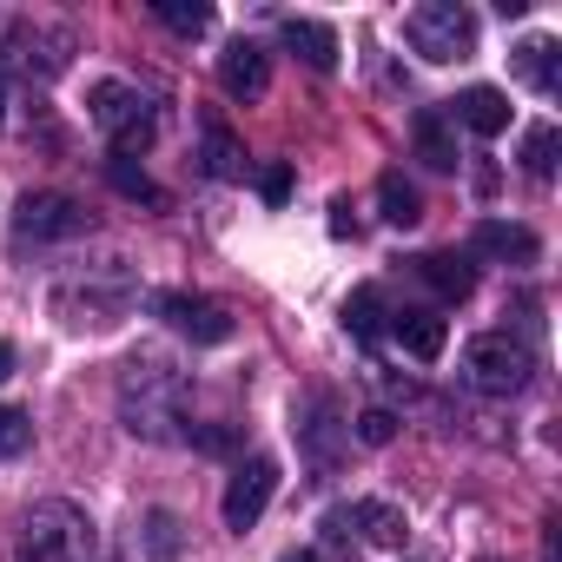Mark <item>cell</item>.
<instances>
[{
    "instance_id": "31",
    "label": "cell",
    "mask_w": 562,
    "mask_h": 562,
    "mask_svg": "<svg viewBox=\"0 0 562 562\" xmlns=\"http://www.w3.org/2000/svg\"><path fill=\"white\" fill-rule=\"evenodd\" d=\"M186 437H192L199 450H212V457H225V450L238 443V430H232V424H212V430H186Z\"/></svg>"
},
{
    "instance_id": "8",
    "label": "cell",
    "mask_w": 562,
    "mask_h": 562,
    "mask_svg": "<svg viewBox=\"0 0 562 562\" xmlns=\"http://www.w3.org/2000/svg\"><path fill=\"white\" fill-rule=\"evenodd\" d=\"M271 490H278V457H245L238 470H232V483H225V503H218V516H225V529H251L258 516H265V503H271Z\"/></svg>"
},
{
    "instance_id": "29",
    "label": "cell",
    "mask_w": 562,
    "mask_h": 562,
    "mask_svg": "<svg viewBox=\"0 0 562 562\" xmlns=\"http://www.w3.org/2000/svg\"><path fill=\"white\" fill-rule=\"evenodd\" d=\"M397 437V411H384V404H371V411H358V443H371V450H384Z\"/></svg>"
},
{
    "instance_id": "20",
    "label": "cell",
    "mask_w": 562,
    "mask_h": 562,
    "mask_svg": "<svg viewBox=\"0 0 562 562\" xmlns=\"http://www.w3.org/2000/svg\"><path fill=\"white\" fill-rule=\"evenodd\" d=\"M205 172L212 179H245V146L232 139L225 120H205Z\"/></svg>"
},
{
    "instance_id": "35",
    "label": "cell",
    "mask_w": 562,
    "mask_h": 562,
    "mask_svg": "<svg viewBox=\"0 0 562 562\" xmlns=\"http://www.w3.org/2000/svg\"><path fill=\"white\" fill-rule=\"evenodd\" d=\"M483 562H496V555H483Z\"/></svg>"
},
{
    "instance_id": "12",
    "label": "cell",
    "mask_w": 562,
    "mask_h": 562,
    "mask_svg": "<svg viewBox=\"0 0 562 562\" xmlns=\"http://www.w3.org/2000/svg\"><path fill=\"white\" fill-rule=\"evenodd\" d=\"M218 87H225L232 100H258V93L271 87V54H265L258 41H232V47L218 54Z\"/></svg>"
},
{
    "instance_id": "23",
    "label": "cell",
    "mask_w": 562,
    "mask_h": 562,
    "mask_svg": "<svg viewBox=\"0 0 562 562\" xmlns=\"http://www.w3.org/2000/svg\"><path fill=\"white\" fill-rule=\"evenodd\" d=\"M378 205H384L391 225H417V218H424V199H417V186H411L404 172H384V179H378Z\"/></svg>"
},
{
    "instance_id": "4",
    "label": "cell",
    "mask_w": 562,
    "mask_h": 562,
    "mask_svg": "<svg viewBox=\"0 0 562 562\" xmlns=\"http://www.w3.org/2000/svg\"><path fill=\"white\" fill-rule=\"evenodd\" d=\"M404 41H411V54L450 67V60L476 54V21H470V8H457V0H424V8L404 14Z\"/></svg>"
},
{
    "instance_id": "5",
    "label": "cell",
    "mask_w": 562,
    "mask_h": 562,
    "mask_svg": "<svg viewBox=\"0 0 562 562\" xmlns=\"http://www.w3.org/2000/svg\"><path fill=\"white\" fill-rule=\"evenodd\" d=\"M463 378H470L483 397H516V391H529L536 358H529V345H516L509 331H483V338L463 345Z\"/></svg>"
},
{
    "instance_id": "1",
    "label": "cell",
    "mask_w": 562,
    "mask_h": 562,
    "mask_svg": "<svg viewBox=\"0 0 562 562\" xmlns=\"http://www.w3.org/2000/svg\"><path fill=\"white\" fill-rule=\"evenodd\" d=\"M186 404H192V378L159 358V351H139L120 364V424L146 443H179L186 437Z\"/></svg>"
},
{
    "instance_id": "16",
    "label": "cell",
    "mask_w": 562,
    "mask_h": 562,
    "mask_svg": "<svg viewBox=\"0 0 562 562\" xmlns=\"http://www.w3.org/2000/svg\"><path fill=\"white\" fill-rule=\"evenodd\" d=\"M411 139H417V159H424L430 172H457V133H450V113L424 106V113L411 120Z\"/></svg>"
},
{
    "instance_id": "21",
    "label": "cell",
    "mask_w": 562,
    "mask_h": 562,
    "mask_svg": "<svg viewBox=\"0 0 562 562\" xmlns=\"http://www.w3.org/2000/svg\"><path fill=\"white\" fill-rule=\"evenodd\" d=\"M476 251H496V258H516V265H529V258H536V232H522V225H503V218H483V225H476Z\"/></svg>"
},
{
    "instance_id": "14",
    "label": "cell",
    "mask_w": 562,
    "mask_h": 562,
    "mask_svg": "<svg viewBox=\"0 0 562 562\" xmlns=\"http://www.w3.org/2000/svg\"><path fill=\"white\" fill-rule=\"evenodd\" d=\"M391 331H397V345H404L417 364H437V358H443V338H450V325H443L437 312H417V305L391 312Z\"/></svg>"
},
{
    "instance_id": "30",
    "label": "cell",
    "mask_w": 562,
    "mask_h": 562,
    "mask_svg": "<svg viewBox=\"0 0 562 562\" xmlns=\"http://www.w3.org/2000/svg\"><path fill=\"white\" fill-rule=\"evenodd\" d=\"M258 192H265L271 205H285V199H292V166H285V159H271V166L258 172Z\"/></svg>"
},
{
    "instance_id": "27",
    "label": "cell",
    "mask_w": 562,
    "mask_h": 562,
    "mask_svg": "<svg viewBox=\"0 0 562 562\" xmlns=\"http://www.w3.org/2000/svg\"><path fill=\"white\" fill-rule=\"evenodd\" d=\"M153 14H159L172 34H186V41H199V34L212 27V8H186V0H153Z\"/></svg>"
},
{
    "instance_id": "15",
    "label": "cell",
    "mask_w": 562,
    "mask_h": 562,
    "mask_svg": "<svg viewBox=\"0 0 562 562\" xmlns=\"http://www.w3.org/2000/svg\"><path fill=\"white\" fill-rule=\"evenodd\" d=\"M411 271L424 278V285L443 299V305H457V299H470V285H476V271H470V258H457V251H424V258H411Z\"/></svg>"
},
{
    "instance_id": "34",
    "label": "cell",
    "mask_w": 562,
    "mask_h": 562,
    "mask_svg": "<svg viewBox=\"0 0 562 562\" xmlns=\"http://www.w3.org/2000/svg\"><path fill=\"white\" fill-rule=\"evenodd\" d=\"M0 113H8V74H0Z\"/></svg>"
},
{
    "instance_id": "11",
    "label": "cell",
    "mask_w": 562,
    "mask_h": 562,
    "mask_svg": "<svg viewBox=\"0 0 562 562\" xmlns=\"http://www.w3.org/2000/svg\"><path fill=\"white\" fill-rule=\"evenodd\" d=\"M153 312H159L172 331H186L192 345H225V338H232V312H225V305H212V299H192V292H159V299H153Z\"/></svg>"
},
{
    "instance_id": "6",
    "label": "cell",
    "mask_w": 562,
    "mask_h": 562,
    "mask_svg": "<svg viewBox=\"0 0 562 562\" xmlns=\"http://www.w3.org/2000/svg\"><path fill=\"white\" fill-rule=\"evenodd\" d=\"M67 60H74V34L54 27V21H14L8 41H0V74H41V80H54V74H67Z\"/></svg>"
},
{
    "instance_id": "25",
    "label": "cell",
    "mask_w": 562,
    "mask_h": 562,
    "mask_svg": "<svg viewBox=\"0 0 562 562\" xmlns=\"http://www.w3.org/2000/svg\"><path fill=\"white\" fill-rule=\"evenodd\" d=\"M179 542H186L179 516H172V509H153V516H146V555H153V562H172Z\"/></svg>"
},
{
    "instance_id": "22",
    "label": "cell",
    "mask_w": 562,
    "mask_h": 562,
    "mask_svg": "<svg viewBox=\"0 0 562 562\" xmlns=\"http://www.w3.org/2000/svg\"><path fill=\"white\" fill-rule=\"evenodd\" d=\"M384 318H391V312H384V292H378V285H358V292H351V305H345V325H351V338H358V345H378Z\"/></svg>"
},
{
    "instance_id": "32",
    "label": "cell",
    "mask_w": 562,
    "mask_h": 562,
    "mask_svg": "<svg viewBox=\"0 0 562 562\" xmlns=\"http://www.w3.org/2000/svg\"><path fill=\"white\" fill-rule=\"evenodd\" d=\"M8 378H14V345L0 338V384H8Z\"/></svg>"
},
{
    "instance_id": "13",
    "label": "cell",
    "mask_w": 562,
    "mask_h": 562,
    "mask_svg": "<svg viewBox=\"0 0 562 562\" xmlns=\"http://www.w3.org/2000/svg\"><path fill=\"white\" fill-rule=\"evenodd\" d=\"M450 120L470 126L476 139H496V133L509 126V93H496V87H463V93L450 100Z\"/></svg>"
},
{
    "instance_id": "2",
    "label": "cell",
    "mask_w": 562,
    "mask_h": 562,
    "mask_svg": "<svg viewBox=\"0 0 562 562\" xmlns=\"http://www.w3.org/2000/svg\"><path fill=\"white\" fill-rule=\"evenodd\" d=\"M100 536H93V516L67 496H47L27 509L21 522V562H93Z\"/></svg>"
},
{
    "instance_id": "26",
    "label": "cell",
    "mask_w": 562,
    "mask_h": 562,
    "mask_svg": "<svg viewBox=\"0 0 562 562\" xmlns=\"http://www.w3.org/2000/svg\"><path fill=\"white\" fill-rule=\"evenodd\" d=\"M27 443H34V417L21 404H0V463H14Z\"/></svg>"
},
{
    "instance_id": "17",
    "label": "cell",
    "mask_w": 562,
    "mask_h": 562,
    "mask_svg": "<svg viewBox=\"0 0 562 562\" xmlns=\"http://www.w3.org/2000/svg\"><path fill=\"white\" fill-rule=\"evenodd\" d=\"M299 437H305V450H312V470H331V463H338V411H331V397H305Z\"/></svg>"
},
{
    "instance_id": "10",
    "label": "cell",
    "mask_w": 562,
    "mask_h": 562,
    "mask_svg": "<svg viewBox=\"0 0 562 562\" xmlns=\"http://www.w3.org/2000/svg\"><path fill=\"white\" fill-rule=\"evenodd\" d=\"M325 529H331V536H351V529H358V542H371V549H404V536H411L404 509H397V503H378V496L331 509Z\"/></svg>"
},
{
    "instance_id": "9",
    "label": "cell",
    "mask_w": 562,
    "mask_h": 562,
    "mask_svg": "<svg viewBox=\"0 0 562 562\" xmlns=\"http://www.w3.org/2000/svg\"><path fill=\"white\" fill-rule=\"evenodd\" d=\"M93 225V212L80 205V199H67V192H27L21 205H14V232L21 238H80Z\"/></svg>"
},
{
    "instance_id": "7",
    "label": "cell",
    "mask_w": 562,
    "mask_h": 562,
    "mask_svg": "<svg viewBox=\"0 0 562 562\" xmlns=\"http://www.w3.org/2000/svg\"><path fill=\"white\" fill-rule=\"evenodd\" d=\"M126 305H133V278H126L120 265L100 271V285H60V292H54V312H60L67 325H93V331L120 325Z\"/></svg>"
},
{
    "instance_id": "28",
    "label": "cell",
    "mask_w": 562,
    "mask_h": 562,
    "mask_svg": "<svg viewBox=\"0 0 562 562\" xmlns=\"http://www.w3.org/2000/svg\"><path fill=\"white\" fill-rule=\"evenodd\" d=\"M522 172H529V179H549V172H555V126H529V139H522Z\"/></svg>"
},
{
    "instance_id": "33",
    "label": "cell",
    "mask_w": 562,
    "mask_h": 562,
    "mask_svg": "<svg viewBox=\"0 0 562 562\" xmlns=\"http://www.w3.org/2000/svg\"><path fill=\"white\" fill-rule=\"evenodd\" d=\"M278 562H318V555L312 549H292V555H278Z\"/></svg>"
},
{
    "instance_id": "3",
    "label": "cell",
    "mask_w": 562,
    "mask_h": 562,
    "mask_svg": "<svg viewBox=\"0 0 562 562\" xmlns=\"http://www.w3.org/2000/svg\"><path fill=\"white\" fill-rule=\"evenodd\" d=\"M87 113H93V126L113 139V159L146 153V146H153V133H159L153 100H146L139 87H126V80H100V87L87 93Z\"/></svg>"
},
{
    "instance_id": "19",
    "label": "cell",
    "mask_w": 562,
    "mask_h": 562,
    "mask_svg": "<svg viewBox=\"0 0 562 562\" xmlns=\"http://www.w3.org/2000/svg\"><path fill=\"white\" fill-rule=\"evenodd\" d=\"M516 74H522L536 93H555V80H562V47H555L549 34L522 41V47H516Z\"/></svg>"
},
{
    "instance_id": "18",
    "label": "cell",
    "mask_w": 562,
    "mask_h": 562,
    "mask_svg": "<svg viewBox=\"0 0 562 562\" xmlns=\"http://www.w3.org/2000/svg\"><path fill=\"white\" fill-rule=\"evenodd\" d=\"M285 47H292L305 67H318V74L338 67V34H331L325 21H299V14H292V21H285Z\"/></svg>"
},
{
    "instance_id": "24",
    "label": "cell",
    "mask_w": 562,
    "mask_h": 562,
    "mask_svg": "<svg viewBox=\"0 0 562 562\" xmlns=\"http://www.w3.org/2000/svg\"><path fill=\"white\" fill-rule=\"evenodd\" d=\"M106 179H113V192H126V199H139V205H166V192H159L133 159H106Z\"/></svg>"
}]
</instances>
